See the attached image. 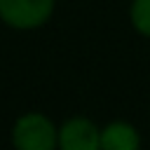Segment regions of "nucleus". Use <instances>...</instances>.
Returning a JSON list of instances; mask_svg holds the SVG:
<instances>
[{"label":"nucleus","instance_id":"nucleus-5","mask_svg":"<svg viewBox=\"0 0 150 150\" xmlns=\"http://www.w3.org/2000/svg\"><path fill=\"white\" fill-rule=\"evenodd\" d=\"M129 21L138 35L150 38V0H131Z\"/></svg>","mask_w":150,"mask_h":150},{"label":"nucleus","instance_id":"nucleus-4","mask_svg":"<svg viewBox=\"0 0 150 150\" xmlns=\"http://www.w3.org/2000/svg\"><path fill=\"white\" fill-rule=\"evenodd\" d=\"M138 145H141V134L131 122L115 120L101 129L103 150H136Z\"/></svg>","mask_w":150,"mask_h":150},{"label":"nucleus","instance_id":"nucleus-2","mask_svg":"<svg viewBox=\"0 0 150 150\" xmlns=\"http://www.w3.org/2000/svg\"><path fill=\"white\" fill-rule=\"evenodd\" d=\"M56 0H0V21L14 30H35L54 14Z\"/></svg>","mask_w":150,"mask_h":150},{"label":"nucleus","instance_id":"nucleus-1","mask_svg":"<svg viewBox=\"0 0 150 150\" xmlns=\"http://www.w3.org/2000/svg\"><path fill=\"white\" fill-rule=\"evenodd\" d=\"M12 143L19 150H54L59 148V127L42 112H23L12 127Z\"/></svg>","mask_w":150,"mask_h":150},{"label":"nucleus","instance_id":"nucleus-3","mask_svg":"<svg viewBox=\"0 0 150 150\" xmlns=\"http://www.w3.org/2000/svg\"><path fill=\"white\" fill-rule=\"evenodd\" d=\"M59 148L63 150H98L101 127L89 117H70L59 127Z\"/></svg>","mask_w":150,"mask_h":150}]
</instances>
